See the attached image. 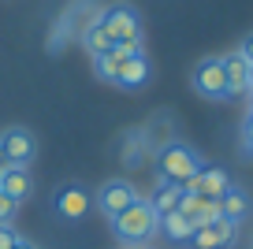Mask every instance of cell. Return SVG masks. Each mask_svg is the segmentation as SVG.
Returning <instances> with one entry per match:
<instances>
[{
    "instance_id": "cell-11",
    "label": "cell",
    "mask_w": 253,
    "mask_h": 249,
    "mask_svg": "<svg viewBox=\"0 0 253 249\" xmlns=\"http://www.w3.org/2000/svg\"><path fill=\"white\" fill-rule=\"evenodd\" d=\"M179 216L186 219L194 231L205 223H212V219H220V201H209V197H194V194H182L179 201Z\"/></svg>"
},
{
    "instance_id": "cell-10",
    "label": "cell",
    "mask_w": 253,
    "mask_h": 249,
    "mask_svg": "<svg viewBox=\"0 0 253 249\" xmlns=\"http://www.w3.org/2000/svg\"><path fill=\"white\" fill-rule=\"evenodd\" d=\"M149 75H153L149 56H145V52H130L123 63H119V75H116L112 86H119V89H142L145 82H149Z\"/></svg>"
},
{
    "instance_id": "cell-26",
    "label": "cell",
    "mask_w": 253,
    "mask_h": 249,
    "mask_svg": "<svg viewBox=\"0 0 253 249\" xmlns=\"http://www.w3.org/2000/svg\"><path fill=\"white\" fill-rule=\"evenodd\" d=\"M138 249H149V246H138Z\"/></svg>"
},
{
    "instance_id": "cell-5",
    "label": "cell",
    "mask_w": 253,
    "mask_h": 249,
    "mask_svg": "<svg viewBox=\"0 0 253 249\" xmlns=\"http://www.w3.org/2000/svg\"><path fill=\"white\" fill-rule=\"evenodd\" d=\"M190 82H194V89H198L205 101H227V71H223L220 56H205V60L194 67Z\"/></svg>"
},
{
    "instance_id": "cell-22",
    "label": "cell",
    "mask_w": 253,
    "mask_h": 249,
    "mask_svg": "<svg viewBox=\"0 0 253 249\" xmlns=\"http://www.w3.org/2000/svg\"><path fill=\"white\" fill-rule=\"evenodd\" d=\"M238 52H242L246 60L253 63V34H246V41H242V48H238Z\"/></svg>"
},
{
    "instance_id": "cell-20",
    "label": "cell",
    "mask_w": 253,
    "mask_h": 249,
    "mask_svg": "<svg viewBox=\"0 0 253 249\" xmlns=\"http://www.w3.org/2000/svg\"><path fill=\"white\" fill-rule=\"evenodd\" d=\"M242 153L253 156V112L242 119Z\"/></svg>"
},
{
    "instance_id": "cell-17",
    "label": "cell",
    "mask_w": 253,
    "mask_h": 249,
    "mask_svg": "<svg viewBox=\"0 0 253 249\" xmlns=\"http://www.w3.org/2000/svg\"><path fill=\"white\" fill-rule=\"evenodd\" d=\"M126 56H130V52H123V48H108V52L93 56V71H97V78H101V82H116L119 63H123Z\"/></svg>"
},
{
    "instance_id": "cell-7",
    "label": "cell",
    "mask_w": 253,
    "mask_h": 249,
    "mask_svg": "<svg viewBox=\"0 0 253 249\" xmlns=\"http://www.w3.org/2000/svg\"><path fill=\"white\" fill-rule=\"evenodd\" d=\"M52 208H56V216L60 219H82L89 208H93V194H89L82 182H63L60 190L52 194Z\"/></svg>"
},
{
    "instance_id": "cell-4",
    "label": "cell",
    "mask_w": 253,
    "mask_h": 249,
    "mask_svg": "<svg viewBox=\"0 0 253 249\" xmlns=\"http://www.w3.org/2000/svg\"><path fill=\"white\" fill-rule=\"evenodd\" d=\"M38 156V138L26 126H8L0 130V171L8 167H30Z\"/></svg>"
},
{
    "instance_id": "cell-19",
    "label": "cell",
    "mask_w": 253,
    "mask_h": 249,
    "mask_svg": "<svg viewBox=\"0 0 253 249\" xmlns=\"http://www.w3.org/2000/svg\"><path fill=\"white\" fill-rule=\"evenodd\" d=\"M23 234L15 231V223H0V249H15Z\"/></svg>"
},
{
    "instance_id": "cell-21",
    "label": "cell",
    "mask_w": 253,
    "mask_h": 249,
    "mask_svg": "<svg viewBox=\"0 0 253 249\" xmlns=\"http://www.w3.org/2000/svg\"><path fill=\"white\" fill-rule=\"evenodd\" d=\"M15 208H19L15 201H8V197L0 194V223H11V219H15Z\"/></svg>"
},
{
    "instance_id": "cell-23",
    "label": "cell",
    "mask_w": 253,
    "mask_h": 249,
    "mask_svg": "<svg viewBox=\"0 0 253 249\" xmlns=\"http://www.w3.org/2000/svg\"><path fill=\"white\" fill-rule=\"evenodd\" d=\"M15 249H38V246H34L30 238H19V246H15Z\"/></svg>"
},
{
    "instance_id": "cell-16",
    "label": "cell",
    "mask_w": 253,
    "mask_h": 249,
    "mask_svg": "<svg viewBox=\"0 0 253 249\" xmlns=\"http://www.w3.org/2000/svg\"><path fill=\"white\" fill-rule=\"evenodd\" d=\"M160 234H168V242H175V246H186L190 234H194V227L186 223V219L179 216V208L168 212V216H160Z\"/></svg>"
},
{
    "instance_id": "cell-15",
    "label": "cell",
    "mask_w": 253,
    "mask_h": 249,
    "mask_svg": "<svg viewBox=\"0 0 253 249\" xmlns=\"http://www.w3.org/2000/svg\"><path fill=\"white\" fill-rule=\"evenodd\" d=\"M220 216L227 219V223H242L246 216H250V194L246 190H238V186H231L227 194L220 197Z\"/></svg>"
},
{
    "instance_id": "cell-12",
    "label": "cell",
    "mask_w": 253,
    "mask_h": 249,
    "mask_svg": "<svg viewBox=\"0 0 253 249\" xmlns=\"http://www.w3.org/2000/svg\"><path fill=\"white\" fill-rule=\"evenodd\" d=\"M0 194L15 205H26L34 197V171L30 167H8L0 175Z\"/></svg>"
},
{
    "instance_id": "cell-27",
    "label": "cell",
    "mask_w": 253,
    "mask_h": 249,
    "mask_svg": "<svg viewBox=\"0 0 253 249\" xmlns=\"http://www.w3.org/2000/svg\"><path fill=\"white\" fill-rule=\"evenodd\" d=\"M0 175H4V171H0Z\"/></svg>"
},
{
    "instance_id": "cell-1",
    "label": "cell",
    "mask_w": 253,
    "mask_h": 249,
    "mask_svg": "<svg viewBox=\"0 0 253 249\" xmlns=\"http://www.w3.org/2000/svg\"><path fill=\"white\" fill-rule=\"evenodd\" d=\"M112 231H116V238L123 242V249L149 246L153 234H160V216L149 208V201H145V197H138L126 212H119V216L112 219Z\"/></svg>"
},
{
    "instance_id": "cell-3",
    "label": "cell",
    "mask_w": 253,
    "mask_h": 249,
    "mask_svg": "<svg viewBox=\"0 0 253 249\" xmlns=\"http://www.w3.org/2000/svg\"><path fill=\"white\" fill-rule=\"evenodd\" d=\"M201 167H205L201 153H194V149L182 145V141H168V145L157 149V179H168V182H175V186H186Z\"/></svg>"
},
{
    "instance_id": "cell-14",
    "label": "cell",
    "mask_w": 253,
    "mask_h": 249,
    "mask_svg": "<svg viewBox=\"0 0 253 249\" xmlns=\"http://www.w3.org/2000/svg\"><path fill=\"white\" fill-rule=\"evenodd\" d=\"M145 201H149V208L157 212V216H168V212L179 208L182 186H175V182H168V179H157V186H153V194L145 197Z\"/></svg>"
},
{
    "instance_id": "cell-24",
    "label": "cell",
    "mask_w": 253,
    "mask_h": 249,
    "mask_svg": "<svg viewBox=\"0 0 253 249\" xmlns=\"http://www.w3.org/2000/svg\"><path fill=\"white\" fill-rule=\"evenodd\" d=\"M250 86H253V63H250Z\"/></svg>"
},
{
    "instance_id": "cell-6",
    "label": "cell",
    "mask_w": 253,
    "mask_h": 249,
    "mask_svg": "<svg viewBox=\"0 0 253 249\" xmlns=\"http://www.w3.org/2000/svg\"><path fill=\"white\" fill-rule=\"evenodd\" d=\"M134 201H138V190L130 186L126 179H108L101 190H97V197H93V205L101 208V216L108 219V223L119 216V212H126Z\"/></svg>"
},
{
    "instance_id": "cell-18",
    "label": "cell",
    "mask_w": 253,
    "mask_h": 249,
    "mask_svg": "<svg viewBox=\"0 0 253 249\" xmlns=\"http://www.w3.org/2000/svg\"><path fill=\"white\" fill-rule=\"evenodd\" d=\"M79 38H82V48H86L89 56H101V52H108V48H112V41H108V30H104V26L97 23V19H93V23H89L86 30L79 34Z\"/></svg>"
},
{
    "instance_id": "cell-9",
    "label": "cell",
    "mask_w": 253,
    "mask_h": 249,
    "mask_svg": "<svg viewBox=\"0 0 253 249\" xmlns=\"http://www.w3.org/2000/svg\"><path fill=\"white\" fill-rule=\"evenodd\" d=\"M231 190V179L223 167H201L194 179L182 186V194H194V197H209V201H220L223 194Z\"/></svg>"
},
{
    "instance_id": "cell-8",
    "label": "cell",
    "mask_w": 253,
    "mask_h": 249,
    "mask_svg": "<svg viewBox=\"0 0 253 249\" xmlns=\"http://www.w3.org/2000/svg\"><path fill=\"white\" fill-rule=\"evenodd\" d=\"M235 238H238V227L227 223V219L220 216V219H212V223L198 227V231L190 234L186 246H194V249H231V246H235Z\"/></svg>"
},
{
    "instance_id": "cell-25",
    "label": "cell",
    "mask_w": 253,
    "mask_h": 249,
    "mask_svg": "<svg viewBox=\"0 0 253 249\" xmlns=\"http://www.w3.org/2000/svg\"><path fill=\"white\" fill-rule=\"evenodd\" d=\"M250 112H253V89H250Z\"/></svg>"
},
{
    "instance_id": "cell-13",
    "label": "cell",
    "mask_w": 253,
    "mask_h": 249,
    "mask_svg": "<svg viewBox=\"0 0 253 249\" xmlns=\"http://www.w3.org/2000/svg\"><path fill=\"white\" fill-rule=\"evenodd\" d=\"M223 71H227V97H250V60L242 52H227L220 56Z\"/></svg>"
},
{
    "instance_id": "cell-2",
    "label": "cell",
    "mask_w": 253,
    "mask_h": 249,
    "mask_svg": "<svg viewBox=\"0 0 253 249\" xmlns=\"http://www.w3.org/2000/svg\"><path fill=\"white\" fill-rule=\"evenodd\" d=\"M97 23L108 30L112 48H123V52H142V19L130 4H112L97 15Z\"/></svg>"
}]
</instances>
